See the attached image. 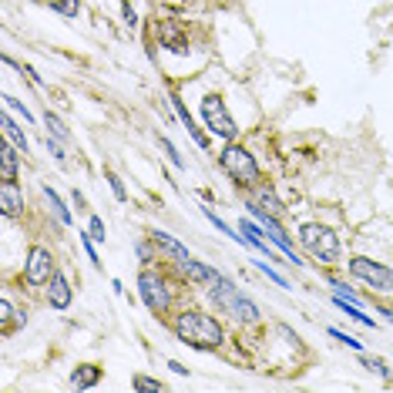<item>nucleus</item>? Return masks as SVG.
Returning a JSON list of instances; mask_svg holds the SVG:
<instances>
[{
    "mask_svg": "<svg viewBox=\"0 0 393 393\" xmlns=\"http://www.w3.org/2000/svg\"><path fill=\"white\" fill-rule=\"evenodd\" d=\"M171 329H175L179 343L192 346V350H219L225 339L222 323L212 313H202V309H182L175 316Z\"/></svg>",
    "mask_w": 393,
    "mask_h": 393,
    "instance_id": "nucleus-1",
    "label": "nucleus"
},
{
    "mask_svg": "<svg viewBox=\"0 0 393 393\" xmlns=\"http://www.w3.org/2000/svg\"><path fill=\"white\" fill-rule=\"evenodd\" d=\"M299 249H303L309 259L323 262V266L339 262V236L329 229V225H320V222L299 225Z\"/></svg>",
    "mask_w": 393,
    "mask_h": 393,
    "instance_id": "nucleus-2",
    "label": "nucleus"
},
{
    "mask_svg": "<svg viewBox=\"0 0 393 393\" xmlns=\"http://www.w3.org/2000/svg\"><path fill=\"white\" fill-rule=\"evenodd\" d=\"M219 165H222V171L232 179V182L239 185V188H255V185L262 182V171H259V162H255L253 155L246 152L242 145H236V141H229L222 148V155H219Z\"/></svg>",
    "mask_w": 393,
    "mask_h": 393,
    "instance_id": "nucleus-3",
    "label": "nucleus"
},
{
    "mask_svg": "<svg viewBox=\"0 0 393 393\" xmlns=\"http://www.w3.org/2000/svg\"><path fill=\"white\" fill-rule=\"evenodd\" d=\"M138 296H141V303L148 306V313H155V316H165L171 306L169 282L162 279L155 269H141L138 272Z\"/></svg>",
    "mask_w": 393,
    "mask_h": 393,
    "instance_id": "nucleus-4",
    "label": "nucleus"
},
{
    "mask_svg": "<svg viewBox=\"0 0 393 393\" xmlns=\"http://www.w3.org/2000/svg\"><path fill=\"white\" fill-rule=\"evenodd\" d=\"M202 121H205V128L212 135H219L225 141H236V135H239L236 118L229 114V108H225V101L219 95H205L202 98Z\"/></svg>",
    "mask_w": 393,
    "mask_h": 393,
    "instance_id": "nucleus-5",
    "label": "nucleus"
},
{
    "mask_svg": "<svg viewBox=\"0 0 393 393\" xmlns=\"http://www.w3.org/2000/svg\"><path fill=\"white\" fill-rule=\"evenodd\" d=\"M350 272L363 282V286H370L373 293H393V269L383 266V262H373V259H366V255H353Z\"/></svg>",
    "mask_w": 393,
    "mask_h": 393,
    "instance_id": "nucleus-6",
    "label": "nucleus"
},
{
    "mask_svg": "<svg viewBox=\"0 0 393 393\" xmlns=\"http://www.w3.org/2000/svg\"><path fill=\"white\" fill-rule=\"evenodd\" d=\"M246 209H249V215H253L255 222H259L262 229H266V236L272 239V246H279V253L286 255V259H289L293 266H306V262L299 259V253L293 249V242L286 239V232H282V225L276 222V215H269L266 209H259V205H255V202H249V198H246Z\"/></svg>",
    "mask_w": 393,
    "mask_h": 393,
    "instance_id": "nucleus-7",
    "label": "nucleus"
},
{
    "mask_svg": "<svg viewBox=\"0 0 393 393\" xmlns=\"http://www.w3.org/2000/svg\"><path fill=\"white\" fill-rule=\"evenodd\" d=\"M54 272H57V266H54L51 249H44V246H30L28 259H24V279H28V286H47Z\"/></svg>",
    "mask_w": 393,
    "mask_h": 393,
    "instance_id": "nucleus-8",
    "label": "nucleus"
},
{
    "mask_svg": "<svg viewBox=\"0 0 393 393\" xmlns=\"http://www.w3.org/2000/svg\"><path fill=\"white\" fill-rule=\"evenodd\" d=\"M71 299H74V289H71V279L64 272H54L51 282H47V303L51 309H68Z\"/></svg>",
    "mask_w": 393,
    "mask_h": 393,
    "instance_id": "nucleus-9",
    "label": "nucleus"
},
{
    "mask_svg": "<svg viewBox=\"0 0 393 393\" xmlns=\"http://www.w3.org/2000/svg\"><path fill=\"white\" fill-rule=\"evenodd\" d=\"M249 202H255V205H259V209H266L269 215H276V219H279V215H286V205H282L279 202V195H276V188H272V185H255V188H249Z\"/></svg>",
    "mask_w": 393,
    "mask_h": 393,
    "instance_id": "nucleus-10",
    "label": "nucleus"
},
{
    "mask_svg": "<svg viewBox=\"0 0 393 393\" xmlns=\"http://www.w3.org/2000/svg\"><path fill=\"white\" fill-rule=\"evenodd\" d=\"M148 239L155 242V249H162V253L165 255H171V259H175V262H182V259H188V249H185L182 242L175 239V236H169V232H165V229H152V232H148Z\"/></svg>",
    "mask_w": 393,
    "mask_h": 393,
    "instance_id": "nucleus-11",
    "label": "nucleus"
},
{
    "mask_svg": "<svg viewBox=\"0 0 393 393\" xmlns=\"http://www.w3.org/2000/svg\"><path fill=\"white\" fill-rule=\"evenodd\" d=\"M239 232L246 236V246H253V249H255L259 255H266L269 262H276V255L269 253L266 239H262V232H266V229H262V225L255 222V219H242V222H239Z\"/></svg>",
    "mask_w": 393,
    "mask_h": 393,
    "instance_id": "nucleus-12",
    "label": "nucleus"
},
{
    "mask_svg": "<svg viewBox=\"0 0 393 393\" xmlns=\"http://www.w3.org/2000/svg\"><path fill=\"white\" fill-rule=\"evenodd\" d=\"M169 104L175 108V114H179V121L185 125V131L192 135V141H195L198 148H209V138H205V131H202V128H198L195 121H192V114H188V108H185V101L179 98V95H169Z\"/></svg>",
    "mask_w": 393,
    "mask_h": 393,
    "instance_id": "nucleus-13",
    "label": "nucleus"
},
{
    "mask_svg": "<svg viewBox=\"0 0 393 393\" xmlns=\"http://www.w3.org/2000/svg\"><path fill=\"white\" fill-rule=\"evenodd\" d=\"M0 209H4V219H17L24 212V192L17 188V182L0 185Z\"/></svg>",
    "mask_w": 393,
    "mask_h": 393,
    "instance_id": "nucleus-14",
    "label": "nucleus"
},
{
    "mask_svg": "<svg viewBox=\"0 0 393 393\" xmlns=\"http://www.w3.org/2000/svg\"><path fill=\"white\" fill-rule=\"evenodd\" d=\"M175 266H179V272H182L188 282H205V286H209V282L219 276V269L205 266V262H198V259H192V255L182 259V262H175Z\"/></svg>",
    "mask_w": 393,
    "mask_h": 393,
    "instance_id": "nucleus-15",
    "label": "nucleus"
},
{
    "mask_svg": "<svg viewBox=\"0 0 393 393\" xmlns=\"http://www.w3.org/2000/svg\"><path fill=\"white\" fill-rule=\"evenodd\" d=\"M229 316L236 320V323H259V306H255V299L253 296H246V293H239L236 296V303L229 306Z\"/></svg>",
    "mask_w": 393,
    "mask_h": 393,
    "instance_id": "nucleus-16",
    "label": "nucleus"
},
{
    "mask_svg": "<svg viewBox=\"0 0 393 393\" xmlns=\"http://www.w3.org/2000/svg\"><path fill=\"white\" fill-rule=\"evenodd\" d=\"M17 145H4L0 148V182H17V171H20V162H17Z\"/></svg>",
    "mask_w": 393,
    "mask_h": 393,
    "instance_id": "nucleus-17",
    "label": "nucleus"
},
{
    "mask_svg": "<svg viewBox=\"0 0 393 393\" xmlns=\"http://www.w3.org/2000/svg\"><path fill=\"white\" fill-rule=\"evenodd\" d=\"M155 34H158V41L165 44V47H171V51H185V30L175 24V20H162L158 28H155Z\"/></svg>",
    "mask_w": 393,
    "mask_h": 393,
    "instance_id": "nucleus-18",
    "label": "nucleus"
},
{
    "mask_svg": "<svg viewBox=\"0 0 393 393\" xmlns=\"http://www.w3.org/2000/svg\"><path fill=\"white\" fill-rule=\"evenodd\" d=\"M0 125H4V135H7V141L20 148V155H28V152H30V141H28V135H24V128L17 125V118L11 114V108H7V114H4V121H0Z\"/></svg>",
    "mask_w": 393,
    "mask_h": 393,
    "instance_id": "nucleus-19",
    "label": "nucleus"
},
{
    "mask_svg": "<svg viewBox=\"0 0 393 393\" xmlns=\"http://www.w3.org/2000/svg\"><path fill=\"white\" fill-rule=\"evenodd\" d=\"M98 380H101V366L81 363V366H74V373H71V387H78V390H91Z\"/></svg>",
    "mask_w": 393,
    "mask_h": 393,
    "instance_id": "nucleus-20",
    "label": "nucleus"
},
{
    "mask_svg": "<svg viewBox=\"0 0 393 393\" xmlns=\"http://www.w3.org/2000/svg\"><path fill=\"white\" fill-rule=\"evenodd\" d=\"M41 192H44V198H47V205H51V212H54L57 222H61V225H74V215H71V209L64 205V198L57 195V192H54V188H51L47 182L41 185Z\"/></svg>",
    "mask_w": 393,
    "mask_h": 393,
    "instance_id": "nucleus-21",
    "label": "nucleus"
},
{
    "mask_svg": "<svg viewBox=\"0 0 393 393\" xmlns=\"http://www.w3.org/2000/svg\"><path fill=\"white\" fill-rule=\"evenodd\" d=\"M202 215H205V219H209V222L215 225V229H219L222 236H229V239H232V242H239V246H246V236H242V232H236L232 225L225 222V219H219V215H215V212H212V209H202Z\"/></svg>",
    "mask_w": 393,
    "mask_h": 393,
    "instance_id": "nucleus-22",
    "label": "nucleus"
},
{
    "mask_svg": "<svg viewBox=\"0 0 393 393\" xmlns=\"http://www.w3.org/2000/svg\"><path fill=\"white\" fill-rule=\"evenodd\" d=\"M0 313H4V316H0V323H4V329H11V323H28V313H17L14 309V303H11V299H7V296H4V299H0Z\"/></svg>",
    "mask_w": 393,
    "mask_h": 393,
    "instance_id": "nucleus-23",
    "label": "nucleus"
},
{
    "mask_svg": "<svg viewBox=\"0 0 393 393\" xmlns=\"http://www.w3.org/2000/svg\"><path fill=\"white\" fill-rule=\"evenodd\" d=\"M44 125H47V135H54V138H61V141H71L68 125H64L54 111H44Z\"/></svg>",
    "mask_w": 393,
    "mask_h": 393,
    "instance_id": "nucleus-24",
    "label": "nucleus"
},
{
    "mask_svg": "<svg viewBox=\"0 0 393 393\" xmlns=\"http://www.w3.org/2000/svg\"><path fill=\"white\" fill-rule=\"evenodd\" d=\"M255 269H259V272H262V276H266V279H272V282H276V286H279V289H289V279H286V276H282L279 269H272V266H269V259H266V255H262V259H259V262H255Z\"/></svg>",
    "mask_w": 393,
    "mask_h": 393,
    "instance_id": "nucleus-25",
    "label": "nucleus"
},
{
    "mask_svg": "<svg viewBox=\"0 0 393 393\" xmlns=\"http://www.w3.org/2000/svg\"><path fill=\"white\" fill-rule=\"evenodd\" d=\"M360 360H363L366 370H373V373H380V377L387 380V383H393V370L383 360H377V356H366V353H360Z\"/></svg>",
    "mask_w": 393,
    "mask_h": 393,
    "instance_id": "nucleus-26",
    "label": "nucleus"
},
{
    "mask_svg": "<svg viewBox=\"0 0 393 393\" xmlns=\"http://www.w3.org/2000/svg\"><path fill=\"white\" fill-rule=\"evenodd\" d=\"M155 141H158V148H162V152L169 155V162H171V165H175V169L182 171V169H185V158H182V155H179V148H175V145H171V141L165 138V135H158V138H155Z\"/></svg>",
    "mask_w": 393,
    "mask_h": 393,
    "instance_id": "nucleus-27",
    "label": "nucleus"
},
{
    "mask_svg": "<svg viewBox=\"0 0 393 393\" xmlns=\"http://www.w3.org/2000/svg\"><path fill=\"white\" fill-rule=\"evenodd\" d=\"M4 104H7V108H11L14 114H20V118H24L28 125H34V114L28 111V104H24V101H17L14 95H4Z\"/></svg>",
    "mask_w": 393,
    "mask_h": 393,
    "instance_id": "nucleus-28",
    "label": "nucleus"
},
{
    "mask_svg": "<svg viewBox=\"0 0 393 393\" xmlns=\"http://www.w3.org/2000/svg\"><path fill=\"white\" fill-rule=\"evenodd\" d=\"M87 232H91V239L95 242L108 239V229H104V219H101V215H91V219H87Z\"/></svg>",
    "mask_w": 393,
    "mask_h": 393,
    "instance_id": "nucleus-29",
    "label": "nucleus"
},
{
    "mask_svg": "<svg viewBox=\"0 0 393 393\" xmlns=\"http://www.w3.org/2000/svg\"><path fill=\"white\" fill-rule=\"evenodd\" d=\"M104 179H108V185H111V192H114V198H118V202H128L125 182H121V179H118V175H114L111 169H104Z\"/></svg>",
    "mask_w": 393,
    "mask_h": 393,
    "instance_id": "nucleus-30",
    "label": "nucleus"
},
{
    "mask_svg": "<svg viewBox=\"0 0 393 393\" xmlns=\"http://www.w3.org/2000/svg\"><path fill=\"white\" fill-rule=\"evenodd\" d=\"M329 337H333V339H339V343H343V346H350V350L363 353V343H360L356 337H346V333H343V329H337V326H329Z\"/></svg>",
    "mask_w": 393,
    "mask_h": 393,
    "instance_id": "nucleus-31",
    "label": "nucleus"
},
{
    "mask_svg": "<svg viewBox=\"0 0 393 393\" xmlns=\"http://www.w3.org/2000/svg\"><path fill=\"white\" fill-rule=\"evenodd\" d=\"M81 236V246H85V255H87V262L91 266H101V259H98V249H95V239H91V232H78Z\"/></svg>",
    "mask_w": 393,
    "mask_h": 393,
    "instance_id": "nucleus-32",
    "label": "nucleus"
},
{
    "mask_svg": "<svg viewBox=\"0 0 393 393\" xmlns=\"http://www.w3.org/2000/svg\"><path fill=\"white\" fill-rule=\"evenodd\" d=\"M44 145H47V152L54 155V162H61V165L68 162V155H64V148H61V145H64L61 138H54V135H47V141H44Z\"/></svg>",
    "mask_w": 393,
    "mask_h": 393,
    "instance_id": "nucleus-33",
    "label": "nucleus"
},
{
    "mask_svg": "<svg viewBox=\"0 0 393 393\" xmlns=\"http://www.w3.org/2000/svg\"><path fill=\"white\" fill-rule=\"evenodd\" d=\"M131 387H135V390H162V383L152 380V377H135L131 380Z\"/></svg>",
    "mask_w": 393,
    "mask_h": 393,
    "instance_id": "nucleus-34",
    "label": "nucleus"
},
{
    "mask_svg": "<svg viewBox=\"0 0 393 393\" xmlns=\"http://www.w3.org/2000/svg\"><path fill=\"white\" fill-rule=\"evenodd\" d=\"M20 74H28V81H30L34 87H47V85H44V78H41V74H37L34 68H30V64H20Z\"/></svg>",
    "mask_w": 393,
    "mask_h": 393,
    "instance_id": "nucleus-35",
    "label": "nucleus"
},
{
    "mask_svg": "<svg viewBox=\"0 0 393 393\" xmlns=\"http://www.w3.org/2000/svg\"><path fill=\"white\" fill-rule=\"evenodd\" d=\"M152 246H155L152 239H148V242H138V246H135V253H138L141 262H152Z\"/></svg>",
    "mask_w": 393,
    "mask_h": 393,
    "instance_id": "nucleus-36",
    "label": "nucleus"
},
{
    "mask_svg": "<svg viewBox=\"0 0 393 393\" xmlns=\"http://www.w3.org/2000/svg\"><path fill=\"white\" fill-rule=\"evenodd\" d=\"M121 11H125V24H128V28H135V24H138V14H135L128 4H121Z\"/></svg>",
    "mask_w": 393,
    "mask_h": 393,
    "instance_id": "nucleus-37",
    "label": "nucleus"
},
{
    "mask_svg": "<svg viewBox=\"0 0 393 393\" xmlns=\"http://www.w3.org/2000/svg\"><path fill=\"white\" fill-rule=\"evenodd\" d=\"M169 370L175 373V377H188V366H182L179 360H169Z\"/></svg>",
    "mask_w": 393,
    "mask_h": 393,
    "instance_id": "nucleus-38",
    "label": "nucleus"
}]
</instances>
